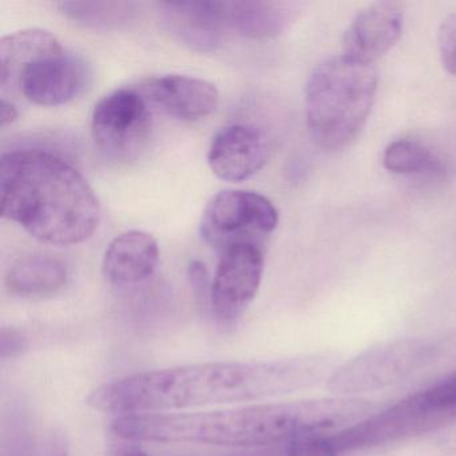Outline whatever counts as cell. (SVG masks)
Instances as JSON below:
<instances>
[{"instance_id":"cell-2","label":"cell","mask_w":456,"mask_h":456,"mask_svg":"<svg viewBox=\"0 0 456 456\" xmlns=\"http://www.w3.org/2000/svg\"><path fill=\"white\" fill-rule=\"evenodd\" d=\"M370 410V403L359 397H328L202 412L118 416L110 429L118 439L130 442L256 447L305 435L336 434L367 419Z\"/></svg>"},{"instance_id":"cell-20","label":"cell","mask_w":456,"mask_h":456,"mask_svg":"<svg viewBox=\"0 0 456 456\" xmlns=\"http://www.w3.org/2000/svg\"><path fill=\"white\" fill-rule=\"evenodd\" d=\"M437 41L443 66L451 76H456V12L445 18L440 26Z\"/></svg>"},{"instance_id":"cell-26","label":"cell","mask_w":456,"mask_h":456,"mask_svg":"<svg viewBox=\"0 0 456 456\" xmlns=\"http://www.w3.org/2000/svg\"><path fill=\"white\" fill-rule=\"evenodd\" d=\"M53 456H68L66 452H55Z\"/></svg>"},{"instance_id":"cell-4","label":"cell","mask_w":456,"mask_h":456,"mask_svg":"<svg viewBox=\"0 0 456 456\" xmlns=\"http://www.w3.org/2000/svg\"><path fill=\"white\" fill-rule=\"evenodd\" d=\"M378 92L373 65L346 55L320 63L305 87V116L320 148L340 151L356 140L367 124Z\"/></svg>"},{"instance_id":"cell-19","label":"cell","mask_w":456,"mask_h":456,"mask_svg":"<svg viewBox=\"0 0 456 456\" xmlns=\"http://www.w3.org/2000/svg\"><path fill=\"white\" fill-rule=\"evenodd\" d=\"M383 165L388 172L396 175H423L440 169L436 157L412 141H396L386 149Z\"/></svg>"},{"instance_id":"cell-5","label":"cell","mask_w":456,"mask_h":456,"mask_svg":"<svg viewBox=\"0 0 456 456\" xmlns=\"http://www.w3.org/2000/svg\"><path fill=\"white\" fill-rule=\"evenodd\" d=\"M85 63L49 31L28 28L0 41L2 97L18 94L38 106L73 101L86 85Z\"/></svg>"},{"instance_id":"cell-7","label":"cell","mask_w":456,"mask_h":456,"mask_svg":"<svg viewBox=\"0 0 456 456\" xmlns=\"http://www.w3.org/2000/svg\"><path fill=\"white\" fill-rule=\"evenodd\" d=\"M277 225L279 213L266 197L249 191H224L205 208L200 233L209 247L223 253L234 245H260Z\"/></svg>"},{"instance_id":"cell-12","label":"cell","mask_w":456,"mask_h":456,"mask_svg":"<svg viewBox=\"0 0 456 456\" xmlns=\"http://www.w3.org/2000/svg\"><path fill=\"white\" fill-rule=\"evenodd\" d=\"M403 12L399 4L379 2L362 10L344 37V55L373 65L399 41Z\"/></svg>"},{"instance_id":"cell-23","label":"cell","mask_w":456,"mask_h":456,"mask_svg":"<svg viewBox=\"0 0 456 456\" xmlns=\"http://www.w3.org/2000/svg\"><path fill=\"white\" fill-rule=\"evenodd\" d=\"M189 279L194 292L199 296H205L208 290V272L204 264L193 261L189 266Z\"/></svg>"},{"instance_id":"cell-24","label":"cell","mask_w":456,"mask_h":456,"mask_svg":"<svg viewBox=\"0 0 456 456\" xmlns=\"http://www.w3.org/2000/svg\"><path fill=\"white\" fill-rule=\"evenodd\" d=\"M125 442L126 443L114 444L109 450L108 456H151L143 448H141L140 445L133 444V442H130V440H125Z\"/></svg>"},{"instance_id":"cell-11","label":"cell","mask_w":456,"mask_h":456,"mask_svg":"<svg viewBox=\"0 0 456 456\" xmlns=\"http://www.w3.org/2000/svg\"><path fill=\"white\" fill-rule=\"evenodd\" d=\"M265 135L255 125L234 124L216 134L208 151L213 175L228 183L253 177L268 161Z\"/></svg>"},{"instance_id":"cell-15","label":"cell","mask_w":456,"mask_h":456,"mask_svg":"<svg viewBox=\"0 0 456 456\" xmlns=\"http://www.w3.org/2000/svg\"><path fill=\"white\" fill-rule=\"evenodd\" d=\"M159 261V242L151 233L125 232L106 248L103 276L114 285L140 284L154 273Z\"/></svg>"},{"instance_id":"cell-6","label":"cell","mask_w":456,"mask_h":456,"mask_svg":"<svg viewBox=\"0 0 456 456\" xmlns=\"http://www.w3.org/2000/svg\"><path fill=\"white\" fill-rule=\"evenodd\" d=\"M456 421V375L411 395L378 415L327 435L336 452L362 450L428 434Z\"/></svg>"},{"instance_id":"cell-18","label":"cell","mask_w":456,"mask_h":456,"mask_svg":"<svg viewBox=\"0 0 456 456\" xmlns=\"http://www.w3.org/2000/svg\"><path fill=\"white\" fill-rule=\"evenodd\" d=\"M58 9L77 25L94 30H114L126 26L138 12L133 2H61Z\"/></svg>"},{"instance_id":"cell-13","label":"cell","mask_w":456,"mask_h":456,"mask_svg":"<svg viewBox=\"0 0 456 456\" xmlns=\"http://www.w3.org/2000/svg\"><path fill=\"white\" fill-rule=\"evenodd\" d=\"M159 9L167 30L189 49L213 53L220 47L226 30L221 2H164Z\"/></svg>"},{"instance_id":"cell-8","label":"cell","mask_w":456,"mask_h":456,"mask_svg":"<svg viewBox=\"0 0 456 456\" xmlns=\"http://www.w3.org/2000/svg\"><path fill=\"white\" fill-rule=\"evenodd\" d=\"M431 356L420 340L392 341L362 352L333 370L327 380L330 391L356 395L387 388L412 375Z\"/></svg>"},{"instance_id":"cell-10","label":"cell","mask_w":456,"mask_h":456,"mask_svg":"<svg viewBox=\"0 0 456 456\" xmlns=\"http://www.w3.org/2000/svg\"><path fill=\"white\" fill-rule=\"evenodd\" d=\"M264 265L260 245H234L221 253L209 297L218 319L233 322L247 311L260 289Z\"/></svg>"},{"instance_id":"cell-3","label":"cell","mask_w":456,"mask_h":456,"mask_svg":"<svg viewBox=\"0 0 456 456\" xmlns=\"http://www.w3.org/2000/svg\"><path fill=\"white\" fill-rule=\"evenodd\" d=\"M0 204L4 218L46 244H79L100 225V201L86 178L42 149H18L2 156Z\"/></svg>"},{"instance_id":"cell-25","label":"cell","mask_w":456,"mask_h":456,"mask_svg":"<svg viewBox=\"0 0 456 456\" xmlns=\"http://www.w3.org/2000/svg\"><path fill=\"white\" fill-rule=\"evenodd\" d=\"M18 117H20V110H18L17 105L12 101L2 98V103H0V121H2V126L12 125V122L17 121Z\"/></svg>"},{"instance_id":"cell-14","label":"cell","mask_w":456,"mask_h":456,"mask_svg":"<svg viewBox=\"0 0 456 456\" xmlns=\"http://www.w3.org/2000/svg\"><path fill=\"white\" fill-rule=\"evenodd\" d=\"M146 100L183 121H199L215 113L220 102L217 87L196 77L170 76L149 79L141 86Z\"/></svg>"},{"instance_id":"cell-22","label":"cell","mask_w":456,"mask_h":456,"mask_svg":"<svg viewBox=\"0 0 456 456\" xmlns=\"http://www.w3.org/2000/svg\"><path fill=\"white\" fill-rule=\"evenodd\" d=\"M28 348V340L15 328H4L0 332V357L10 359L22 354Z\"/></svg>"},{"instance_id":"cell-16","label":"cell","mask_w":456,"mask_h":456,"mask_svg":"<svg viewBox=\"0 0 456 456\" xmlns=\"http://www.w3.org/2000/svg\"><path fill=\"white\" fill-rule=\"evenodd\" d=\"M221 6L226 30L253 39L279 36L292 23L297 12L295 4L269 0L221 2Z\"/></svg>"},{"instance_id":"cell-1","label":"cell","mask_w":456,"mask_h":456,"mask_svg":"<svg viewBox=\"0 0 456 456\" xmlns=\"http://www.w3.org/2000/svg\"><path fill=\"white\" fill-rule=\"evenodd\" d=\"M332 359L301 354L264 362H210L146 370L95 388L86 403L119 416L250 403L311 388L332 375Z\"/></svg>"},{"instance_id":"cell-9","label":"cell","mask_w":456,"mask_h":456,"mask_svg":"<svg viewBox=\"0 0 456 456\" xmlns=\"http://www.w3.org/2000/svg\"><path fill=\"white\" fill-rule=\"evenodd\" d=\"M151 125L148 100L140 90H116L93 110V140L109 159L130 161L148 145Z\"/></svg>"},{"instance_id":"cell-17","label":"cell","mask_w":456,"mask_h":456,"mask_svg":"<svg viewBox=\"0 0 456 456\" xmlns=\"http://www.w3.org/2000/svg\"><path fill=\"white\" fill-rule=\"evenodd\" d=\"M69 279V269L60 258L37 255L18 260L4 279L12 295L25 298H41L60 292Z\"/></svg>"},{"instance_id":"cell-21","label":"cell","mask_w":456,"mask_h":456,"mask_svg":"<svg viewBox=\"0 0 456 456\" xmlns=\"http://www.w3.org/2000/svg\"><path fill=\"white\" fill-rule=\"evenodd\" d=\"M289 456H338L327 435H305L289 442Z\"/></svg>"}]
</instances>
